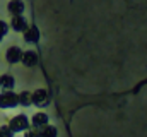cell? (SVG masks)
Here are the masks:
<instances>
[{"instance_id":"1","label":"cell","mask_w":147,"mask_h":137,"mask_svg":"<svg viewBox=\"0 0 147 137\" xmlns=\"http://www.w3.org/2000/svg\"><path fill=\"white\" fill-rule=\"evenodd\" d=\"M9 127H10V130L16 134V132H24V130H28L29 127H31V122H29V118L26 117V115H16L10 122H9Z\"/></svg>"},{"instance_id":"2","label":"cell","mask_w":147,"mask_h":137,"mask_svg":"<svg viewBox=\"0 0 147 137\" xmlns=\"http://www.w3.org/2000/svg\"><path fill=\"white\" fill-rule=\"evenodd\" d=\"M19 104V94H16L14 91H2L0 93V108L9 110Z\"/></svg>"},{"instance_id":"3","label":"cell","mask_w":147,"mask_h":137,"mask_svg":"<svg viewBox=\"0 0 147 137\" xmlns=\"http://www.w3.org/2000/svg\"><path fill=\"white\" fill-rule=\"evenodd\" d=\"M31 100H33V104H36L39 108L46 106V104L50 103L48 91H46V89H36L34 93H31Z\"/></svg>"},{"instance_id":"4","label":"cell","mask_w":147,"mask_h":137,"mask_svg":"<svg viewBox=\"0 0 147 137\" xmlns=\"http://www.w3.org/2000/svg\"><path fill=\"white\" fill-rule=\"evenodd\" d=\"M10 28H12L14 31H17V33H24V31L28 29V21H26V17H22V14H21V16H12Z\"/></svg>"},{"instance_id":"5","label":"cell","mask_w":147,"mask_h":137,"mask_svg":"<svg viewBox=\"0 0 147 137\" xmlns=\"http://www.w3.org/2000/svg\"><path fill=\"white\" fill-rule=\"evenodd\" d=\"M22 53H24V52H22L19 46H10V48L7 50V53H5V58H7L9 64H17V62H21Z\"/></svg>"},{"instance_id":"6","label":"cell","mask_w":147,"mask_h":137,"mask_svg":"<svg viewBox=\"0 0 147 137\" xmlns=\"http://www.w3.org/2000/svg\"><path fill=\"white\" fill-rule=\"evenodd\" d=\"M38 53L36 52H33V50H28V52H24L22 53V58H21V62L26 65V67H34L38 65Z\"/></svg>"},{"instance_id":"7","label":"cell","mask_w":147,"mask_h":137,"mask_svg":"<svg viewBox=\"0 0 147 137\" xmlns=\"http://www.w3.org/2000/svg\"><path fill=\"white\" fill-rule=\"evenodd\" d=\"M24 41L26 43H38L39 41V29L36 26H28L24 31Z\"/></svg>"},{"instance_id":"8","label":"cell","mask_w":147,"mask_h":137,"mask_svg":"<svg viewBox=\"0 0 147 137\" xmlns=\"http://www.w3.org/2000/svg\"><path fill=\"white\" fill-rule=\"evenodd\" d=\"M7 10L12 16H21L24 12V2L22 0H10L9 5H7Z\"/></svg>"},{"instance_id":"9","label":"cell","mask_w":147,"mask_h":137,"mask_svg":"<svg viewBox=\"0 0 147 137\" xmlns=\"http://www.w3.org/2000/svg\"><path fill=\"white\" fill-rule=\"evenodd\" d=\"M14 86H16V79H14L10 74H3V75H0V87H2L3 91H12Z\"/></svg>"},{"instance_id":"10","label":"cell","mask_w":147,"mask_h":137,"mask_svg":"<svg viewBox=\"0 0 147 137\" xmlns=\"http://www.w3.org/2000/svg\"><path fill=\"white\" fill-rule=\"evenodd\" d=\"M31 125H33L34 129H43L45 125H48V115L43 113V111L36 113V115L33 117V120H31Z\"/></svg>"},{"instance_id":"11","label":"cell","mask_w":147,"mask_h":137,"mask_svg":"<svg viewBox=\"0 0 147 137\" xmlns=\"http://www.w3.org/2000/svg\"><path fill=\"white\" fill-rule=\"evenodd\" d=\"M19 104H22V106H29V104H33L31 93H28V91H22V93L19 94Z\"/></svg>"},{"instance_id":"12","label":"cell","mask_w":147,"mask_h":137,"mask_svg":"<svg viewBox=\"0 0 147 137\" xmlns=\"http://www.w3.org/2000/svg\"><path fill=\"white\" fill-rule=\"evenodd\" d=\"M41 130V137H57V129L53 125H45Z\"/></svg>"},{"instance_id":"13","label":"cell","mask_w":147,"mask_h":137,"mask_svg":"<svg viewBox=\"0 0 147 137\" xmlns=\"http://www.w3.org/2000/svg\"><path fill=\"white\" fill-rule=\"evenodd\" d=\"M24 137H41V130L39 129H34V127L33 129L29 127L28 130H24Z\"/></svg>"},{"instance_id":"14","label":"cell","mask_w":147,"mask_h":137,"mask_svg":"<svg viewBox=\"0 0 147 137\" xmlns=\"http://www.w3.org/2000/svg\"><path fill=\"white\" fill-rule=\"evenodd\" d=\"M9 28H10V26H9L5 21H0V41L5 38V34L9 33Z\"/></svg>"},{"instance_id":"15","label":"cell","mask_w":147,"mask_h":137,"mask_svg":"<svg viewBox=\"0 0 147 137\" xmlns=\"http://www.w3.org/2000/svg\"><path fill=\"white\" fill-rule=\"evenodd\" d=\"M12 136H14V132L10 130V127H9V125L0 127V137H12Z\"/></svg>"}]
</instances>
